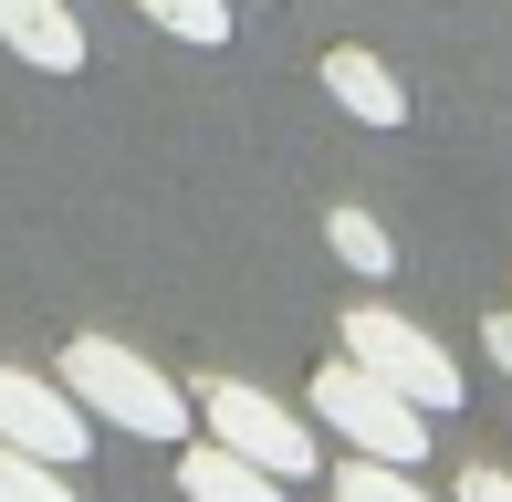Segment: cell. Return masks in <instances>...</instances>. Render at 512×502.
Instances as JSON below:
<instances>
[{"label": "cell", "instance_id": "6da1fadb", "mask_svg": "<svg viewBox=\"0 0 512 502\" xmlns=\"http://www.w3.org/2000/svg\"><path fill=\"white\" fill-rule=\"evenodd\" d=\"M63 387H74L95 419H115L126 440H189L199 429V398L168 367H147L136 346H115V335H74V346H63Z\"/></svg>", "mask_w": 512, "mask_h": 502}, {"label": "cell", "instance_id": "7a4b0ae2", "mask_svg": "<svg viewBox=\"0 0 512 502\" xmlns=\"http://www.w3.org/2000/svg\"><path fill=\"white\" fill-rule=\"evenodd\" d=\"M314 419H335V440L345 450H366V461H429V419H418V398H398L377 367H356V356H324V377H314Z\"/></svg>", "mask_w": 512, "mask_h": 502}, {"label": "cell", "instance_id": "3957f363", "mask_svg": "<svg viewBox=\"0 0 512 502\" xmlns=\"http://www.w3.org/2000/svg\"><path fill=\"white\" fill-rule=\"evenodd\" d=\"M335 346L356 356V367H377L398 398H418L429 419H450V408H460V367L439 356V335H418V325H408V314L356 304V314H335Z\"/></svg>", "mask_w": 512, "mask_h": 502}, {"label": "cell", "instance_id": "277c9868", "mask_svg": "<svg viewBox=\"0 0 512 502\" xmlns=\"http://www.w3.org/2000/svg\"><path fill=\"white\" fill-rule=\"evenodd\" d=\"M189 398H199L209 440L251 450V461H262V471H283V482H304V471H314V429L293 419L283 398H262V387H251V377H199Z\"/></svg>", "mask_w": 512, "mask_h": 502}, {"label": "cell", "instance_id": "5b68a950", "mask_svg": "<svg viewBox=\"0 0 512 502\" xmlns=\"http://www.w3.org/2000/svg\"><path fill=\"white\" fill-rule=\"evenodd\" d=\"M0 440H11V450H32V461H63V471H74L84 450H95V408H84L63 377L0 367Z\"/></svg>", "mask_w": 512, "mask_h": 502}, {"label": "cell", "instance_id": "8992f818", "mask_svg": "<svg viewBox=\"0 0 512 502\" xmlns=\"http://www.w3.org/2000/svg\"><path fill=\"white\" fill-rule=\"evenodd\" d=\"M0 42L32 74H84V11L74 0H0Z\"/></svg>", "mask_w": 512, "mask_h": 502}, {"label": "cell", "instance_id": "52a82bcc", "mask_svg": "<svg viewBox=\"0 0 512 502\" xmlns=\"http://www.w3.org/2000/svg\"><path fill=\"white\" fill-rule=\"evenodd\" d=\"M314 84H324V95H335L356 126H408V84L387 74V63L366 53V42H335V53L314 63Z\"/></svg>", "mask_w": 512, "mask_h": 502}, {"label": "cell", "instance_id": "ba28073f", "mask_svg": "<svg viewBox=\"0 0 512 502\" xmlns=\"http://www.w3.org/2000/svg\"><path fill=\"white\" fill-rule=\"evenodd\" d=\"M178 492H189V502H283V471H262L251 450H230V440H199L189 461H178Z\"/></svg>", "mask_w": 512, "mask_h": 502}, {"label": "cell", "instance_id": "9c48e42d", "mask_svg": "<svg viewBox=\"0 0 512 502\" xmlns=\"http://www.w3.org/2000/svg\"><path fill=\"white\" fill-rule=\"evenodd\" d=\"M324 251H335L345 272H366V283H387V272H398V241H387V220H377V210H356V199H335V210H324Z\"/></svg>", "mask_w": 512, "mask_h": 502}, {"label": "cell", "instance_id": "30bf717a", "mask_svg": "<svg viewBox=\"0 0 512 502\" xmlns=\"http://www.w3.org/2000/svg\"><path fill=\"white\" fill-rule=\"evenodd\" d=\"M136 11H147L157 32L199 42V53H220V42H230V0H136Z\"/></svg>", "mask_w": 512, "mask_h": 502}, {"label": "cell", "instance_id": "8fae6325", "mask_svg": "<svg viewBox=\"0 0 512 502\" xmlns=\"http://www.w3.org/2000/svg\"><path fill=\"white\" fill-rule=\"evenodd\" d=\"M0 502H84V492L63 482V461H32V450L0 440Z\"/></svg>", "mask_w": 512, "mask_h": 502}, {"label": "cell", "instance_id": "7c38bea8", "mask_svg": "<svg viewBox=\"0 0 512 502\" xmlns=\"http://www.w3.org/2000/svg\"><path fill=\"white\" fill-rule=\"evenodd\" d=\"M335 502H429V492L408 482V461H366L356 450V461L335 471Z\"/></svg>", "mask_w": 512, "mask_h": 502}, {"label": "cell", "instance_id": "4fadbf2b", "mask_svg": "<svg viewBox=\"0 0 512 502\" xmlns=\"http://www.w3.org/2000/svg\"><path fill=\"white\" fill-rule=\"evenodd\" d=\"M450 502H512V471H492V461H471V471H460V482H450Z\"/></svg>", "mask_w": 512, "mask_h": 502}, {"label": "cell", "instance_id": "5bb4252c", "mask_svg": "<svg viewBox=\"0 0 512 502\" xmlns=\"http://www.w3.org/2000/svg\"><path fill=\"white\" fill-rule=\"evenodd\" d=\"M481 346H492V367L512 377V314H492V325H481Z\"/></svg>", "mask_w": 512, "mask_h": 502}, {"label": "cell", "instance_id": "9a60e30c", "mask_svg": "<svg viewBox=\"0 0 512 502\" xmlns=\"http://www.w3.org/2000/svg\"><path fill=\"white\" fill-rule=\"evenodd\" d=\"M251 11H272V0H251Z\"/></svg>", "mask_w": 512, "mask_h": 502}]
</instances>
